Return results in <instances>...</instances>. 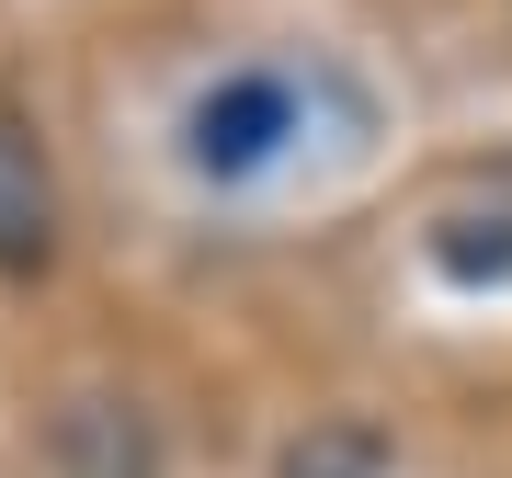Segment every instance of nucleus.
I'll return each mask as SVG.
<instances>
[{
  "label": "nucleus",
  "mask_w": 512,
  "mask_h": 478,
  "mask_svg": "<svg viewBox=\"0 0 512 478\" xmlns=\"http://www.w3.org/2000/svg\"><path fill=\"white\" fill-rule=\"evenodd\" d=\"M296 126H308L296 80H285V69H239V80H217V92H194V114H183V160L205 171V183H251V171L285 160Z\"/></svg>",
  "instance_id": "f257e3e1"
},
{
  "label": "nucleus",
  "mask_w": 512,
  "mask_h": 478,
  "mask_svg": "<svg viewBox=\"0 0 512 478\" xmlns=\"http://www.w3.org/2000/svg\"><path fill=\"white\" fill-rule=\"evenodd\" d=\"M46 467L57 478H148V410L137 399H69L46 422Z\"/></svg>",
  "instance_id": "f03ea898"
},
{
  "label": "nucleus",
  "mask_w": 512,
  "mask_h": 478,
  "mask_svg": "<svg viewBox=\"0 0 512 478\" xmlns=\"http://www.w3.org/2000/svg\"><path fill=\"white\" fill-rule=\"evenodd\" d=\"M46 171H35V148H23L12 126H0V262H35L46 251Z\"/></svg>",
  "instance_id": "7ed1b4c3"
},
{
  "label": "nucleus",
  "mask_w": 512,
  "mask_h": 478,
  "mask_svg": "<svg viewBox=\"0 0 512 478\" xmlns=\"http://www.w3.org/2000/svg\"><path fill=\"white\" fill-rule=\"evenodd\" d=\"M433 262H444L456 285L512 274V194H501V205H456V217H444V239H433Z\"/></svg>",
  "instance_id": "20e7f679"
},
{
  "label": "nucleus",
  "mask_w": 512,
  "mask_h": 478,
  "mask_svg": "<svg viewBox=\"0 0 512 478\" xmlns=\"http://www.w3.org/2000/svg\"><path fill=\"white\" fill-rule=\"evenodd\" d=\"M285 478H387V456H376V433L319 422V433H296V444H285Z\"/></svg>",
  "instance_id": "39448f33"
}]
</instances>
